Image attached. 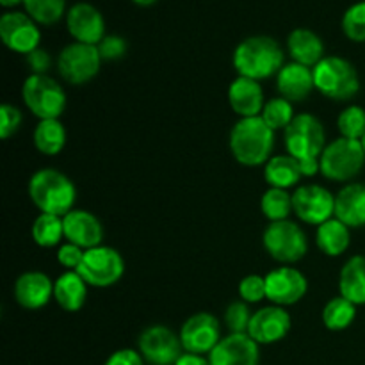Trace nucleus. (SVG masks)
I'll use <instances>...</instances> for the list:
<instances>
[{
  "label": "nucleus",
  "mask_w": 365,
  "mask_h": 365,
  "mask_svg": "<svg viewBox=\"0 0 365 365\" xmlns=\"http://www.w3.org/2000/svg\"><path fill=\"white\" fill-rule=\"evenodd\" d=\"M351 242L349 227H346L337 217H331L327 223L319 225L316 232V245L324 255L339 257L346 253Z\"/></svg>",
  "instance_id": "cd10ccee"
},
{
  "label": "nucleus",
  "mask_w": 365,
  "mask_h": 365,
  "mask_svg": "<svg viewBox=\"0 0 365 365\" xmlns=\"http://www.w3.org/2000/svg\"><path fill=\"white\" fill-rule=\"evenodd\" d=\"M335 217L349 228L365 227V184L353 182L335 195Z\"/></svg>",
  "instance_id": "5701e85b"
},
{
  "label": "nucleus",
  "mask_w": 365,
  "mask_h": 365,
  "mask_svg": "<svg viewBox=\"0 0 365 365\" xmlns=\"http://www.w3.org/2000/svg\"><path fill=\"white\" fill-rule=\"evenodd\" d=\"M53 298V282L41 271H27L14 282V299L27 310H39Z\"/></svg>",
  "instance_id": "aec40b11"
},
{
  "label": "nucleus",
  "mask_w": 365,
  "mask_h": 365,
  "mask_svg": "<svg viewBox=\"0 0 365 365\" xmlns=\"http://www.w3.org/2000/svg\"><path fill=\"white\" fill-rule=\"evenodd\" d=\"M182 348L192 355H209L221 341L220 321L209 312H198L189 317L178 334Z\"/></svg>",
  "instance_id": "4468645a"
},
{
  "label": "nucleus",
  "mask_w": 365,
  "mask_h": 365,
  "mask_svg": "<svg viewBox=\"0 0 365 365\" xmlns=\"http://www.w3.org/2000/svg\"><path fill=\"white\" fill-rule=\"evenodd\" d=\"M239 296L242 302L250 303H260L262 299L267 298V287H266V277L260 274H248L239 282Z\"/></svg>",
  "instance_id": "4c0bfd02"
},
{
  "label": "nucleus",
  "mask_w": 365,
  "mask_h": 365,
  "mask_svg": "<svg viewBox=\"0 0 365 365\" xmlns=\"http://www.w3.org/2000/svg\"><path fill=\"white\" fill-rule=\"evenodd\" d=\"M259 344L248 334H230L209 353L210 365H259Z\"/></svg>",
  "instance_id": "a211bd4d"
},
{
  "label": "nucleus",
  "mask_w": 365,
  "mask_h": 365,
  "mask_svg": "<svg viewBox=\"0 0 365 365\" xmlns=\"http://www.w3.org/2000/svg\"><path fill=\"white\" fill-rule=\"evenodd\" d=\"M285 148L298 163L317 160L327 148L324 127L314 114H296L292 123L285 128Z\"/></svg>",
  "instance_id": "0eeeda50"
},
{
  "label": "nucleus",
  "mask_w": 365,
  "mask_h": 365,
  "mask_svg": "<svg viewBox=\"0 0 365 365\" xmlns=\"http://www.w3.org/2000/svg\"><path fill=\"white\" fill-rule=\"evenodd\" d=\"M21 98L39 120H59L66 109V93L48 75L31 73L21 86Z\"/></svg>",
  "instance_id": "39448f33"
},
{
  "label": "nucleus",
  "mask_w": 365,
  "mask_h": 365,
  "mask_svg": "<svg viewBox=\"0 0 365 365\" xmlns=\"http://www.w3.org/2000/svg\"><path fill=\"white\" fill-rule=\"evenodd\" d=\"M321 175L334 182H349L364 170L365 152L356 139L339 138L321 153Z\"/></svg>",
  "instance_id": "423d86ee"
},
{
  "label": "nucleus",
  "mask_w": 365,
  "mask_h": 365,
  "mask_svg": "<svg viewBox=\"0 0 365 365\" xmlns=\"http://www.w3.org/2000/svg\"><path fill=\"white\" fill-rule=\"evenodd\" d=\"M29 196L43 214L64 217L73 210L77 189L73 182L53 168L36 171L29 180Z\"/></svg>",
  "instance_id": "7ed1b4c3"
},
{
  "label": "nucleus",
  "mask_w": 365,
  "mask_h": 365,
  "mask_svg": "<svg viewBox=\"0 0 365 365\" xmlns=\"http://www.w3.org/2000/svg\"><path fill=\"white\" fill-rule=\"evenodd\" d=\"M66 29L77 43L96 45L106 38V20L100 9L89 2H77L68 9Z\"/></svg>",
  "instance_id": "dca6fc26"
},
{
  "label": "nucleus",
  "mask_w": 365,
  "mask_h": 365,
  "mask_svg": "<svg viewBox=\"0 0 365 365\" xmlns=\"http://www.w3.org/2000/svg\"><path fill=\"white\" fill-rule=\"evenodd\" d=\"M277 88L282 98L289 102H303L316 89L314 86V70L298 63H287L277 75Z\"/></svg>",
  "instance_id": "412c9836"
},
{
  "label": "nucleus",
  "mask_w": 365,
  "mask_h": 365,
  "mask_svg": "<svg viewBox=\"0 0 365 365\" xmlns=\"http://www.w3.org/2000/svg\"><path fill=\"white\" fill-rule=\"evenodd\" d=\"M102 61H118L127 52V41L121 36H106L98 43Z\"/></svg>",
  "instance_id": "a19ab883"
},
{
  "label": "nucleus",
  "mask_w": 365,
  "mask_h": 365,
  "mask_svg": "<svg viewBox=\"0 0 365 365\" xmlns=\"http://www.w3.org/2000/svg\"><path fill=\"white\" fill-rule=\"evenodd\" d=\"M84 253L86 250H82L81 246L64 242L57 250V262L63 267H66L68 271H77L78 266L82 264V259H84Z\"/></svg>",
  "instance_id": "ea45409f"
},
{
  "label": "nucleus",
  "mask_w": 365,
  "mask_h": 365,
  "mask_svg": "<svg viewBox=\"0 0 365 365\" xmlns=\"http://www.w3.org/2000/svg\"><path fill=\"white\" fill-rule=\"evenodd\" d=\"M27 57V64L32 70V73L38 75H46V71L52 66V59H50V53L46 50L36 48L34 52H31Z\"/></svg>",
  "instance_id": "79ce46f5"
},
{
  "label": "nucleus",
  "mask_w": 365,
  "mask_h": 365,
  "mask_svg": "<svg viewBox=\"0 0 365 365\" xmlns=\"http://www.w3.org/2000/svg\"><path fill=\"white\" fill-rule=\"evenodd\" d=\"M24 6V0H0V6L6 7V9H13L16 6Z\"/></svg>",
  "instance_id": "a18cd8bd"
},
{
  "label": "nucleus",
  "mask_w": 365,
  "mask_h": 365,
  "mask_svg": "<svg viewBox=\"0 0 365 365\" xmlns=\"http://www.w3.org/2000/svg\"><path fill=\"white\" fill-rule=\"evenodd\" d=\"M64 237L63 217L53 214H39L32 223V239L39 248H56Z\"/></svg>",
  "instance_id": "7c9ffc66"
},
{
  "label": "nucleus",
  "mask_w": 365,
  "mask_h": 365,
  "mask_svg": "<svg viewBox=\"0 0 365 365\" xmlns=\"http://www.w3.org/2000/svg\"><path fill=\"white\" fill-rule=\"evenodd\" d=\"M21 121H24L21 110L11 103H4L0 107V138L9 139L11 135L16 134L21 127Z\"/></svg>",
  "instance_id": "58836bf2"
},
{
  "label": "nucleus",
  "mask_w": 365,
  "mask_h": 365,
  "mask_svg": "<svg viewBox=\"0 0 365 365\" xmlns=\"http://www.w3.org/2000/svg\"><path fill=\"white\" fill-rule=\"evenodd\" d=\"M267 299L277 307L296 305L305 298L309 291V282L302 271L294 267H278L266 274Z\"/></svg>",
  "instance_id": "2eb2a0df"
},
{
  "label": "nucleus",
  "mask_w": 365,
  "mask_h": 365,
  "mask_svg": "<svg viewBox=\"0 0 365 365\" xmlns=\"http://www.w3.org/2000/svg\"><path fill=\"white\" fill-rule=\"evenodd\" d=\"M260 210L271 223L289 220L291 212H294L292 210V195H289L285 189L269 187L260 200Z\"/></svg>",
  "instance_id": "2f4dec72"
},
{
  "label": "nucleus",
  "mask_w": 365,
  "mask_h": 365,
  "mask_svg": "<svg viewBox=\"0 0 365 365\" xmlns=\"http://www.w3.org/2000/svg\"><path fill=\"white\" fill-rule=\"evenodd\" d=\"M264 250L269 257L282 264L299 262L309 252V239L305 232L294 221H277L269 223L262 235Z\"/></svg>",
  "instance_id": "6e6552de"
},
{
  "label": "nucleus",
  "mask_w": 365,
  "mask_h": 365,
  "mask_svg": "<svg viewBox=\"0 0 365 365\" xmlns=\"http://www.w3.org/2000/svg\"><path fill=\"white\" fill-rule=\"evenodd\" d=\"M53 299L66 312H78L88 299V284L77 271H66L53 282Z\"/></svg>",
  "instance_id": "393cba45"
},
{
  "label": "nucleus",
  "mask_w": 365,
  "mask_h": 365,
  "mask_svg": "<svg viewBox=\"0 0 365 365\" xmlns=\"http://www.w3.org/2000/svg\"><path fill=\"white\" fill-rule=\"evenodd\" d=\"M34 146L43 155H57L66 145V128L59 120H39L34 128Z\"/></svg>",
  "instance_id": "c85d7f7f"
},
{
  "label": "nucleus",
  "mask_w": 365,
  "mask_h": 365,
  "mask_svg": "<svg viewBox=\"0 0 365 365\" xmlns=\"http://www.w3.org/2000/svg\"><path fill=\"white\" fill-rule=\"evenodd\" d=\"M77 273L91 287H113L123 278L125 260L118 250L103 245L96 246V248L86 250Z\"/></svg>",
  "instance_id": "1a4fd4ad"
},
{
  "label": "nucleus",
  "mask_w": 365,
  "mask_h": 365,
  "mask_svg": "<svg viewBox=\"0 0 365 365\" xmlns=\"http://www.w3.org/2000/svg\"><path fill=\"white\" fill-rule=\"evenodd\" d=\"M24 9L38 25H53L68 13L66 0H24Z\"/></svg>",
  "instance_id": "473e14b6"
},
{
  "label": "nucleus",
  "mask_w": 365,
  "mask_h": 365,
  "mask_svg": "<svg viewBox=\"0 0 365 365\" xmlns=\"http://www.w3.org/2000/svg\"><path fill=\"white\" fill-rule=\"evenodd\" d=\"M234 68L239 77L264 81L280 73L285 66L284 48L269 36H252L235 46Z\"/></svg>",
  "instance_id": "f257e3e1"
},
{
  "label": "nucleus",
  "mask_w": 365,
  "mask_h": 365,
  "mask_svg": "<svg viewBox=\"0 0 365 365\" xmlns=\"http://www.w3.org/2000/svg\"><path fill=\"white\" fill-rule=\"evenodd\" d=\"M64 239L82 250H91L102 246L103 227L98 217L88 210L73 209L63 217Z\"/></svg>",
  "instance_id": "6ab92c4d"
},
{
  "label": "nucleus",
  "mask_w": 365,
  "mask_h": 365,
  "mask_svg": "<svg viewBox=\"0 0 365 365\" xmlns=\"http://www.w3.org/2000/svg\"><path fill=\"white\" fill-rule=\"evenodd\" d=\"M175 365H210L209 359H203L202 355H192V353H184Z\"/></svg>",
  "instance_id": "c03bdc74"
},
{
  "label": "nucleus",
  "mask_w": 365,
  "mask_h": 365,
  "mask_svg": "<svg viewBox=\"0 0 365 365\" xmlns=\"http://www.w3.org/2000/svg\"><path fill=\"white\" fill-rule=\"evenodd\" d=\"M360 143H362V146H364V152H365V134H364V138L360 139Z\"/></svg>",
  "instance_id": "de8ad7c7"
},
{
  "label": "nucleus",
  "mask_w": 365,
  "mask_h": 365,
  "mask_svg": "<svg viewBox=\"0 0 365 365\" xmlns=\"http://www.w3.org/2000/svg\"><path fill=\"white\" fill-rule=\"evenodd\" d=\"M302 170H299V163L292 155H277L271 157L266 164H264V178L269 184V187L278 189H291L302 178Z\"/></svg>",
  "instance_id": "bb28decb"
},
{
  "label": "nucleus",
  "mask_w": 365,
  "mask_h": 365,
  "mask_svg": "<svg viewBox=\"0 0 365 365\" xmlns=\"http://www.w3.org/2000/svg\"><path fill=\"white\" fill-rule=\"evenodd\" d=\"M102 66V56L96 45L70 43L61 50L57 57L59 75L71 86H82L93 81Z\"/></svg>",
  "instance_id": "9d476101"
},
{
  "label": "nucleus",
  "mask_w": 365,
  "mask_h": 365,
  "mask_svg": "<svg viewBox=\"0 0 365 365\" xmlns=\"http://www.w3.org/2000/svg\"><path fill=\"white\" fill-rule=\"evenodd\" d=\"M252 310L246 302H234L225 310V324L230 334H248L250 323H252Z\"/></svg>",
  "instance_id": "e433bc0d"
},
{
  "label": "nucleus",
  "mask_w": 365,
  "mask_h": 365,
  "mask_svg": "<svg viewBox=\"0 0 365 365\" xmlns=\"http://www.w3.org/2000/svg\"><path fill=\"white\" fill-rule=\"evenodd\" d=\"M103 365H145V359L135 349H118Z\"/></svg>",
  "instance_id": "37998d69"
},
{
  "label": "nucleus",
  "mask_w": 365,
  "mask_h": 365,
  "mask_svg": "<svg viewBox=\"0 0 365 365\" xmlns=\"http://www.w3.org/2000/svg\"><path fill=\"white\" fill-rule=\"evenodd\" d=\"M134 4H138V6L141 7H148V6H153L155 2H159V0H132Z\"/></svg>",
  "instance_id": "49530a36"
},
{
  "label": "nucleus",
  "mask_w": 365,
  "mask_h": 365,
  "mask_svg": "<svg viewBox=\"0 0 365 365\" xmlns=\"http://www.w3.org/2000/svg\"><path fill=\"white\" fill-rule=\"evenodd\" d=\"M291 327L292 319L289 312H285L284 307L271 305L253 314L248 335L257 344H274L287 337Z\"/></svg>",
  "instance_id": "f3484780"
},
{
  "label": "nucleus",
  "mask_w": 365,
  "mask_h": 365,
  "mask_svg": "<svg viewBox=\"0 0 365 365\" xmlns=\"http://www.w3.org/2000/svg\"><path fill=\"white\" fill-rule=\"evenodd\" d=\"M339 291L353 305H365V257L355 255L342 266L339 274Z\"/></svg>",
  "instance_id": "a878e982"
},
{
  "label": "nucleus",
  "mask_w": 365,
  "mask_h": 365,
  "mask_svg": "<svg viewBox=\"0 0 365 365\" xmlns=\"http://www.w3.org/2000/svg\"><path fill=\"white\" fill-rule=\"evenodd\" d=\"M337 128L341 132V138L360 139L365 134V109L360 106H349L339 114Z\"/></svg>",
  "instance_id": "f704fd0d"
},
{
  "label": "nucleus",
  "mask_w": 365,
  "mask_h": 365,
  "mask_svg": "<svg viewBox=\"0 0 365 365\" xmlns=\"http://www.w3.org/2000/svg\"><path fill=\"white\" fill-rule=\"evenodd\" d=\"M138 348L145 362L150 365H175L184 355L180 337L164 324H153L146 328L139 335Z\"/></svg>",
  "instance_id": "f8f14e48"
},
{
  "label": "nucleus",
  "mask_w": 365,
  "mask_h": 365,
  "mask_svg": "<svg viewBox=\"0 0 365 365\" xmlns=\"http://www.w3.org/2000/svg\"><path fill=\"white\" fill-rule=\"evenodd\" d=\"M342 31L355 43H365V0L353 4L342 16Z\"/></svg>",
  "instance_id": "c9c22d12"
},
{
  "label": "nucleus",
  "mask_w": 365,
  "mask_h": 365,
  "mask_svg": "<svg viewBox=\"0 0 365 365\" xmlns=\"http://www.w3.org/2000/svg\"><path fill=\"white\" fill-rule=\"evenodd\" d=\"M260 118H262L264 123H266L271 130L277 132L285 130V128L292 123L296 114L294 109H292V103L280 96V98H273L269 100V102H266Z\"/></svg>",
  "instance_id": "72a5a7b5"
},
{
  "label": "nucleus",
  "mask_w": 365,
  "mask_h": 365,
  "mask_svg": "<svg viewBox=\"0 0 365 365\" xmlns=\"http://www.w3.org/2000/svg\"><path fill=\"white\" fill-rule=\"evenodd\" d=\"M0 38L11 52L29 56L39 48L41 31L25 11H9L0 18Z\"/></svg>",
  "instance_id": "ddd939ff"
},
{
  "label": "nucleus",
  "mask_w": 365,
  "mask_h": 365,
  "mask_svg": "<svg viewBox=\"0 0 365 365\" xmlns=\"http://www.w3.org/2000/svg\"><path fill=\"white\" fill-rule=\"evenodd\" d=\"M228 103L232 110L241 118H257L262 114L264 91L253 78L237 77L228 88Z\"/></svg>",
  "instance_id": "4be33fe9"
},
{
  "label": "nucleus",
  "mask_w": 365,
  "mask_h": 365,
  "mask_svg": "<svg viewBox=\"0 0 365 365\" xmlns=\"http://www.w3.org/2000/svg\"><path fill=\"white\" fill-rule=\"evenodd\" d=\"M321 319L328 330L342 331L351 327L353 321L356 319V305L342 296H337L324 305Z\"/></svg>",
  "instance_id": "c756f323"
},
{
  "label": "nucleus",
  "mask_w": 365,
  "mask_h": 365,
  "mask_svg": "<svg viewBox=\"0 0 365 365\" xmlns=\"http://www.w3.org/2000/svg\"><path fill=\"white\" fill-rule=\"evenodd\" d=\"M314 86L327 98L348 102L360 91V77L348 59L327 56L314 68Z\"/></svg>",
  "instance_id": "20e7f679"
},
{
  "label": "nucleus",
  "mask_w": 365,
  "mask_h": 365,
  "mask_svg": "<svg viewBox=\"0 0 365 365\" xmlns=\"http://www.w3.org/2000/svg\"><path fill=\"white\" fill-rule=\"evenodd\" d=\"M292 210L299 221L319 227L335 217V196L323 185H302L292 192Z\"/></svg>",
  "instance_id": "9b49d317"
},
{
  "label": "nucleus",
  "mask_w": 365,
  "mask_h": 365,
  "mask_svg": "<svg viewBox=\"0 0 365 365\" xmlns=\"http://www.w3.org/2000/svg\"><path fill=\"white\" fill-rule=\"evenodd\" d=\"M230 152L239 164L248 168L266 164L274 146V130H271L260 116L241 118L232 127L228 138Z\"/></svg>",
  "instance_id": "f03ea898"
},
{
  "label": "nucleus",
  "mask_w": 365,
  "mask_h": 365,
  "mask_svg": "<svg viewBox=\"0 0 365 365\" xmlns=\"http://www.w3.org/2000/svg\"><path fill=\"white\" fill-rule=\"evenodd\" d=\"M287 52L294 63L316 68L324 59V43L310 29H294L287 38Z\"/></svg>",
  "instance_id": "b1692460"
}]
</instances>
